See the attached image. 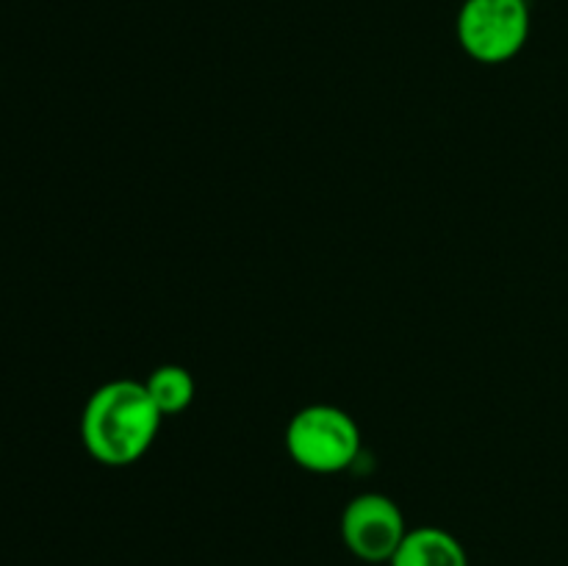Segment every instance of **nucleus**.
I'll return each instance as SVG.
<instances>
[{
	"label": "nucleus",
	"instance_id": "nucleus-4",
	"mask_svg": "<svg viewBox=\"0 0 568 566\" xmlns=\"http://www.w3.org/2000/svg\"><path fill=\"white\" fill-rule=\"evenodd\" d=\"M405 533L408 527H405L403 511L386 494H361L349 499L342 514L344 547L366 564L392 560Z\"/></svg>",
	"mask_w": 568,
	"mask_h": 566
},
{
	"label": "nucleus",
	"instance_id": "nucleus-6",
	"mask_svg": "<svg viewBox=\"0 0 568 566\" xmlns=\"http://www.w3.org/2000/svg\"><path fill=\"white\" fill-rule=\"evenodd\" d=\"M148 394L153 397L155 408L164 416L181 414L192 405L194 400V377L186 366L178 364H164L155 366L148 375V381H142Z\"/></svg>",
	"mask_w": 568,
	"mask_h": 566
},
{
	"label": "nucleus",
	"instance_id": "nucleus-2",
	"mask_svg": "<svg viewBox=\"0 0 568 566\" xmlns=\"http://www.w3.org/2000/svg\"><path fill=\"white\" fill-rule=\"evenodd\" d=\"M286 449L303 469L333 475L358 458L361 431L353 416L336 405H308L288 422Z\"/></svg>",
	"mask_w": 568,
	"mask_h": 566
},
{
	"label": "nucleus",
	"instance_id": "nucleus-1",
	"mask_svg": "<svg viewBox=\"0 0 568 566\" xmlns=\"http://www.w3.org/2000/svg\"><path fill=\"white\" fill-rule=\"evenodd\" d=\"M161 414L144 383L109 381L94 388L81 414V442L98 464L122 469L153 447Z\"/></svg>",
	"mask_w": 568,
	"mask_h": 566
},
{
	"label": "nucleus",
	"instance_id": "nucleus-3",
	"mask_svg": "<svg viewBox=\"0 0 568 566\" xmlns=\"http://www.w3.org/2000/svg\"><path fill=\"white\" fill-rule=\"evenodd\" d=\"M532 17L527 0H466L458 11L460 48L480 64H505L525 50Z\"/></svg>",
	"mask_w": 568,
	"mask_h": 566
},
{
	"label": "nucleus",
	"instance_id": "nucleus-5",
	"mask_svg": "<svg viewBox=\"0 0 568 566\" xmlns=\"http://www.w3.org/2000/svg\"><path fill=\"white\" fill-rule=\"evenodd\" d=\"M388 566H469V558L453 533L442 527H416L405 533Z\"/></svg>",
	"mask_w": 568,
	"mask_h": 566
}]
</instances>
